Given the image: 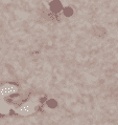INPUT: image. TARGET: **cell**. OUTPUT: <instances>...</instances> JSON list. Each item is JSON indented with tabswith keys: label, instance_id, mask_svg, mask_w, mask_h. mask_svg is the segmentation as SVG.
Here are the masks:
<instances>
[{
	"label": "cell",
	"instance_id": "cell-1",
	"mask_svg": "<svg viewBox=\"0 0 118 125\" xmlns=\"http://www.w3.org/2000/svg\"><path fill=\"white\" fill-rule=\"evenodd\" d=\"M34 109H36V104L32 101H28L23 103L21 106H19L16 112L20 116H29V115H32L34 112Z\"/></svg>",
	"mask_w": 118,
	"mask_h": 125
},
{
	"label": "cell",
	"instance_id": "cell-2",
	"mask_svg": "<svg viewBox=\"0 0 118 125\" xmlns=\"http://www.w3.org/2000/svg\"><path fill=\"white\" fill-rule=\"evenodd\" d=\"M18 92V86L14 84H4L0 87V97H8Z\"/></svg>",
	"mask_w": 118,
	"mask_h": 125
},
{
	"label": "cell",
	"instance_id": "cell-3",
	"mask_svg": "<svg viewBox=\"0 0 118 125\" xmlns=\"http://www.w3.org/2000/svg\"><path fill=\"white\" fill-rule=\"evenodd\" d=\"M63 3L61 2V0H51L49 2V9L50 11L54 13V14H58L62 12V10H63Z\"/></svg>",
	"mask_w": 118,
	"mask_h": 125
},
{
	"label": "cell",
	"instance_id": "cell-4",
	"mask_svg": "<svg viewBox=\"0 0 118 125\" xmlns=\"http://www.w3.org/2000/svg\"><path fill=\"white\" fill-rule=\"evenodd\" d=\"M62 12H63V14H64L65 17L69 18V17H71V16L74 14V10H73V8H71V6L67 5V6H65V8H63Z\"/></svg>",
	"mask_w": 118,
	"mask_h": 125
},
{
	"label": "cell",
	"instance_id": "cell-5",
	"mask_svg": "<svg viewBox=\"0 0 118 125\" xmlns=\"http://www.w3.org/2000/svg\"><path fill=\"white\" fill-rule=\"evenodd\" d=\"M58 105H59V103L55 99L50 98L46 100V106L49 107V108H55V107H58Z\"/></svg>",
	"mask_w": 118,
	"mask_h": 125
}]
</instances>
